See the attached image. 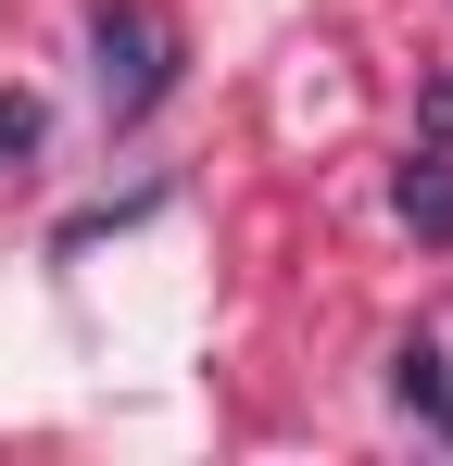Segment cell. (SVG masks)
<instances>
[{
    "label": "cell",
    "mask_w": 453,
    "mask_h": 466,
    "mask_svg": "<svg viewBox=\"0 0 453 466\" xmlns=\"http://www.w3.org/2000/svg\"><path fill=\"white\" fill-rule=\"evenodd\" d=\"M88 51H101V114L114 127H139L176 88V64H189V38H176L164 0H88Z\"/></svg>",
    "instance_id": "obj_1"
},
{
    "label": "cell",
    "mask_w": 453,
    "mask_h": 466,
    "mask_svg": "<svg viewBox=\"0 0 453 466\" xmlns=\"http://www.w3.org/2000/svg\"><path fill=\"white\" fill-rule=\"evenodd\" d=\"M390 202H403V228H416V239H453V139H428V152H403V177H390Z\"/></svg>",
    "instance_id": "obj_2"
},
{
    "label": "cell",
    "mask_w": 453,
    "mask_h": 466,
    "mask_svg": "<svg viewBox=\"0 0 453 466\" xmlns=\"http://www.w3.org/2000/svg\"><path fill=\"white\" fill-rule=\"evenodd\" d=\"M390 403H403V416H428V429L453 441V379H441V353H428V340H403V353H390Z\"/></svg>",
    "instance_id": "obj_3"
},
{
    "label": "cell",
    "mask_w": 453,
    "mask_h": 466,
    "mask_svg": "<svg viewBox=\"0 0 453 466\" xmlns=\"http://www.w3.org/2000/svg\"><path fill=\"white\" fill-rule=\"evenodd\" d=\"M38 152H51V101L38 88H0V177H25Z\"/></svg>",
    "instance_id": "obj_4"
}]
</instances>
